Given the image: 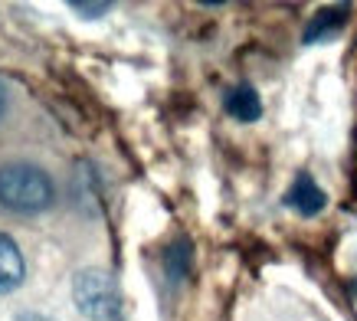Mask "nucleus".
Masks as SVG:
<instances>
[{
    "instance_id": "nucleus-1",
    "label": "nucleus",
    "mask_w": 357,
    "mask_h": 321,
    "mask_svg": "<svg viewBox=\"0 0 357 321\" xmlns=\"http://www.w3.org/2000/svg\"><path fill=\"white\" fill-rule=\"evenodd\" d=\"M53 204V181L43 167L26 164V160H10L0 167V207L13 214H43Z\"/></svg>"
},
{
    "instance_id": "nucleus-2",
    "label": "nucleus",
    "mask_w": 357,
    "mask_h": 321,
    "mask_svg": "<svg viewBox=\"0 0 357 321\" xmlns=\"http://www.w3.org/2000/svg\"><path fill=\"white\" fill-rule=\"evenodd\" d=\"M76 308L92 321H121V295L105 269H82L73 278Z\"/></svg>"
},
{
    "instance_id": "nucleus-3",
    "label": "nucleus",
    "mask_w": 357,
    "mask_h": 321,
    "mask_svg": "<svg viewBox=\"0 0 357 321\" xmlns=\"http://www.w3.org/2000/svg\"><path fill=\"white\" fill-rule=\"evenodd\" d=\"M285 204L292 207L295 214H302V216H318L321 210H325L328 197H325V191L314 184L312 174L302 171L298 177H295L292 187H289V193H285Z\"/></svg>"
},
{
    "instance_id": "nucleus-4",
    "label": "nucleus",
    "mask_w": 357,
    "mask_h": 321,
    "mask_svg": "<svg viewBox=\"0 0 357 321\" xmlns=\"http://www.w3.org/2000/svg\"><path fill=\"white\" fill-rule=\"evenodd\" d=\"M23 276H26V266H23L20 246L13 243V236L0 233V295L20 289Z\"/></svg>"
},
{
    "instance_id": "nucleus-5",
    "label": "nucleus",
    "mask_w": 357,
    "mask_h": 321,
    "mask_svg": "<svg viewBox=\"0 0 357 321\" xmlns=\"http://www.w3.org/2000/svg\"><path fill=\"white\" fill-rule=\"evenodd\" d=\"M223 108H227L236 121H256V118L262 115V98L256 89L243 82V86H233L227 96H223Z\"/></svg>"
},
{
    "instance_id": "nucleus-6",
    "label": "nucleus",
    "mask_w": 357,
    "mask_h": 321,
    "mask_svg": "<svg viewBox=\"0 0 357 321\" xmlns=\"http://www.w3.org/2000/svg\"><path fill=\"white\" fill-rule=\"evenodd\" d=\"M347 7H325L312 17V23L305 27V43H321V40H331L341 27L347 23Z\"/></svg>"
},
{
    "instance_id": "nucleus-7",
    "label": "nucleus",
    "mask_w": 357,
    "mask_h": 321,
    "mask_svg": "<svg viewBox=\"0 0 357 321\" xmlns=\"http://www.w3.org/2000/svg\"><path fill=\"white\" fill-rule=\"evenodd\" d=\"M164 272H167L171 282H181L190 272V243L187 239H177L174 246H167V253H164Z\"/></svg>"
},
{
    "instance_id": "nucleus-8",
    "label": "nucleus",
    "mask_w": 357,
    "mask_h": 321,
    "mask_svg": "<svg viewBox=\"0 0 357 321\" xmlns=\"http://www.w3.org/2000/svg\"><path fill=\"white\" fill-rule=\"evenodd\" d=\"M69 7H73L79 17H86V20H96V17H102V13L112 10V3H79V0H73Z\"/></svg>"
},
{
    "instance_id": "nucleus-9",
    "label": "nucleus",
    "mask_w": 357,
    "mask_h": 321,
    "mask_svg": "<svg viewBox=\"0 0 357 321\" xmlns=\"http://www.w3.org/2000/svg\"><path fill=\"white\" fill-rule=\"evenodd\" d=\"M17 321H53V318H46V315H40V311H20Z\"/></svg>"
},
{
    "instance_id": "nucleus-10",
    "label": "nucleus",
    "mask_w": 357,
    "mask_h": 321,
    "mask_svg": "<svg viewBox=\"0 0 357 321\" xmlns=\"http://www.w3.org/2000/svg\"><path fill=\"white\" fill-rule=\"evenodd\" d=\"M3 108H7V89H3V82H0V115H3Z\"/></svg>"
}]
</instances>
